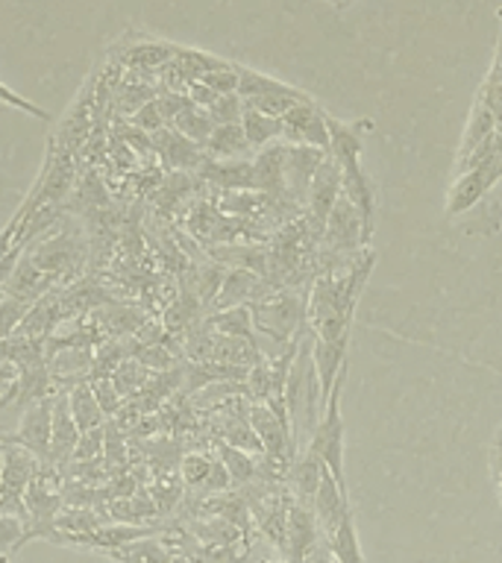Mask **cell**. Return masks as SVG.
Here are the masks:
<instances>
[{
  "instance_id": "cell-1",
  "label": "cell",
  "mask_w": 502,
  "mask_h": 563,
  "mask_svg": "<svg viewBox=\"0 0 502 563\" xmlns=\"http://www.w3.org/2000/svg\"><path fill=\"white\" fill-rule=\"evenodd\" d=\"M370 267H373V253H364V262L350 264L347 271H329L315 279V288L308 297V323L317 341L350 338L352 311H356Z\"/></svg>"
},
{
  "instance_id": "cell-2",
  "label": "cell",
  "mask_w": 502,
  "mask_h": 563,
  "mask_svg": "<svg viewBox=\"0 0 502 563\" xmlns=\"http://www.w3.org/2000/svg\"><path fill=\"white\" fill-rule=\"evenodd\" d=\"M343 382H347V367L338 373L332 385V394L326 399L324 411H320V420L312 429V443L308 449L315 452L320 461L326 464V470L338 478L343 490H347V475H343V420H341V394Z\"/></svg>"
},
{
  "instance_id": "cell-3",
  "label": "cell",
  "mask_w": 502,
  "mask_h": 563,
  "mask_svg": "<svg viewBox=\"0 0 502 563\" xmlns=\"http://www.w3.org/2000/svg\"><path fill=\"white\" fill-rule=\"evenodd\" d=\"M250 311H253L255 332L268 334L276 343H288L297 332V325L303 323V317H306V306L291 290H273L259 302H253Z\"/></svg>"
},
{
  "instance_id": "cell-4",
  "label": "cell",
  "mask_w": 502,
  "mask_h": 563,
  "mask_svg": "<svg viewBox=\"0 0 502 563\" xmlns=\"http://www.w3.org/2000/svg\"><path fill=\"white\" fill-rule=\"evenodd\" d=\"M502 179V141L500 147L493 150L491 156L484 158L482 165L470 167L465 174H458V179L452 183L447 194V214L449 218H458V214H465L476 206V202H482V197L491 191L493 185Z\"/></svg>"
},
{
  "instance_id": "cell-5",
  "label": "cell",
  "mask_w": 502,
  "mask_h": 563,
  "mask_svg": "<svg viewBox=\"0 0 502 563\" xmlns=\"http://www.w3.org/2000/svg\"><path fill=\"white\" fill-rule=\"evenodd\" d=\"M324 250L332 255H343V253H361L364 246H368V227H364V220H361L359 209L352 206L347 197H338V202L329 211V218H326L324 227Z\"/></svg>"
},
{
  "instance_id": "cell-6",
  "label": "cell",
  "mask_w": 502,
  "mask_h": 563,
  "mask_svg": "<svg viewBox=\"0 0 502 563\" xmlns=\"http://www.w3.org/2000/svg\"><path fill=\"white\" fill-rule=\"evenodd\" d=\"M247 420H250L255 438L262 443L264 457H268L271 464L282 466V470H291V464L297 461V455H294V434H291L288 422L282 420L280 413L271 411V408L262 402H253Z\"/></svg>"
},
{
  "instance_id": "cell-7",
  "label": "cell",
  "mask_w": 502,
  "mask_h": 563,
  "mask_svg": "<svg viewBox=\"0 0 502 563\" xmlns=\"http://www.w3.org/2000/svg\"><path fill=\"white\" fill-rule=\"evenodd\" d=\"M51 431H53V399L44 396V399H35L24 408L21 413V422H18L15 434H0V440H9V443H18L24 446L26 452H33L39 461H47L51 455Z\"/></svg>"
},
{
  "instance_id": "cell-8",
  "label": "cell",
  "mask_w": 502,
  "mask_h": 563,
  "mask_svg": "<svg viewBox=\"0 0 502 563\" xmlns=\"http://www.w3.org/2000/svg\"><path fill=\"white\" fill-rule=\"evenodd\" d=\"M329 150L320 147H303V144H285V156H282V179H285V194L294 206H303L308 200V188L315 179L317 167L324 165Z\"/></svg>"
},
{
  "instance_id": "cell-9",
  "label": "cell",
  "mask_w": 502,
  "mask_h": 563,
  "mask_svg": "<svg viewBox=\"0 0 502 563\" xmlns=\"http://www.w3.org/2000/svg\"><path fill=\"white\" fill-rule=\"evenodd\" d=\"M282 123V141L285 144H303V147L329 150V130H326V112L315 100L294 106Z\"/></svg>"
},
{
  "instance_id": "cell-10",
  "label": "cell",
  "mask_w": 502,
  "mask_h": 563,
  "mask_svg": "<svg viewBox=\"0 0 502 563\" xmlns=\"http://www.w3.org/2000/svg\"><path fill=\"white\" fill-rule=\"evenodd\" d=\"M341 197V165L332 156H326V162L317 167L312 188H308V223L315 229V235H324L326 218Z\"/></svg>"
},
{
  "instance_id": "cell-11",
  "label": "cell",
  "mask_w": 502,
  "mask_h": 563,
  "mask_svg": "<svg viewBox=\"0 0 502 563\" xmlns=\"http://www.w3.org/2000/svg\"><path fill=\"white\" fill-rule=\"evenodd\" d=\"M0 455H3V470H0V496H24L26 484L39 470V457L26 452L18 443L0 440Z\"/></svg>"
},
{
  "instance_id": "cell-12",
  "label": "cell",
  "mask_w": 502,
  "mask_h": 563,
  "mask_svg": "<svg viewBox=\"0 0 502 563\" xmlns=\"http://www.w3.org/2000/svg\"><path fill=\"white\" fill-rule=\"evenodd\" d=\"M79 429L74 422V413H70L68 394H56L53 396V431H51V455L44 464L59 466L65 464L68 457H74L79 443Z\"/></svg>"
},
{
  "instance_id": "cell-13",
  "label": "cell",
  "mask_w": 502,
  "mask_h": 563,
  "mask_svg": "<svg viewBox=\"0 0 502 563\" xmlns=\"http://www.w3.org/2000/svg\"><path fill=\"white\" fill-rule=\"evenodd\" d=\"M312 508H315V519L320 531L326 537L332 534L335 528L341 526V519L350 514V496L343 490L338 478H335L329 470H324V478H320V487L315 493V501H312Z\"/></svg>"
},
{
  "instance_id": "cell-14",
  "label": "cell",
  "mask_w": 502,
  "mask_h": 563,
  "mask_svg": "<svg viewBox=\"0 0 502 563\" xmlns=\"http://www.w3.org/2000/svg\"><path fill=\"white\" fill-rule=\"evenodd\" d=\"M271 288H268V282H262L255 276L253 271H247V267H236V271L227 273V279L220 285L218 299L211 302V306L218 308V311H227V308H238V306H253L262 297H268Z\"/></svg>"
},
{
  "instance_id": "cell-15",
  "label": "cell",
  "mask_w": 502,
  "mask_h": 563,
  "mask_svg": "<svg viewBox=\"0 0 502 563\" xmlns=\"http://www.w3.org/2000/svg\"><path fill=\"white\" fill-rule=\"evenodd\" d=\"M347 343L350 338H341V341H317L312 343V364H315L317 385H320V402L326 405L329 394H332V385L338 373H341L347 364H343V355H347Z\"/></svg>"
},
{
  "instance_id": "cell-16",
  "label": "cell",
  "mask_w": 502,
  "mask_h": 563,
  "mask_svg": "<svg viewBox=\"0 0 502 563\" xmlns=\"http://www.w3.org/2000/svg\"><path fill=\"white\" fill-rule=\"evenodd\" d=\"M156 144L153 147L159 150V156L165 158V165L171 167H197L206 162V153H203L200 144H194L185 135L174 130V126H165V130L153 132Z\"/></svg>"
},
{
  "instance_id": "cell-17",
  "label": "cell",
  "mask_w": 502,
  "mask_h": 563,
  "mask_svg": "<svg viewBox=\"0 0 502 563\" xmlns=\"http://www.w3.org/2000/svg\"><path fill=\"white\" fill-rule=\"evenodd\" d=\"M329 130V156L338 165H356L361 158V123H341L332 114H326Z\"/></svg>"
},
{
  "instance_id": "cell-18",
  "label": "cell",
  "mask_w": 502,
  "mask_h": 563,
  "mask_svg": "<svg viewBox=\"0 0 502 563\" xmlns=\"http://www.w3.org/2000/svg\"><path fill=\"white\" fill-rule=\"evenodd\" d=\"M247 150H250V141H247L241 123L215 126L209 141L203 144V153H206V158H211V162H232V158L247 156Z\"/></svg>"
},
{
  "instance_id": "cell-19",
  "label": "cell",
  "mask_w": 502,
  "mask_h": 563,
  "mask_svg": "<svg viewBox=\"0 0 502 563\" xmlns=\"http://www.w3.org/2000/svg\"><path fill=\"white\" fill-rule=\"evenodd\" d=\"M324 470L326 464L312 452V449H306V452L291 464V484H294V493H297L299 505L312 508L317 487H320V478H324Z\"/></svg>"
},
{
  "instance_id": "cell-20",
  "label": "cell",
  "mask_w": 502,
  "mask_h": 563,
  "mask_svg": "<svg viewBox=\"0 0 502 563\" xmlns=\"http://www.w3.org/2000/svg\"><path fill=\"white\" fill-rule=\"evenodd\" d=\"M203 165H206L203 176L220 185V188H227V191H253V162H241V158L211 162V158H206Z\"/></svg>"
},
{
  "instance_id": "cell-21",
  "label": "cell",
  "mask_w": 502,
  "mask_h": 563,
  "mask_svg": "<svg viewBox=\"0 0 502 563\" xmlns=\"http://www.w3.org/2000/svg\"><path fill=\"white\" fill-rule=\"evenodd\" d=\"M68 405H70V413H74V422H77L79 434L103 429L106 411L100 408V402H97L95 387L86 385V382L74 385V390L68 394Z\"/></svg>"
},
{
  "instance_id": "cell-22",
  "label": "cell",
  "mask_w": 502,
  "mask_h": 563,
  "mask_svg": "<svg viewBox=\"0 0 502 563\" xmlns=\"http://www.w3.org/2000/svg\"><path fill=\"white\" fill-rule=\"evenodd\" d=\"M306 100H312V97L303 95L299 88L280 82V86L273 88V91H268V95H262V97H255V100H250V103H244V106H250V109H255V112H262V114H268V118H276V121H280V118H285V114H288L294 106L306 103Z\"/></svg>"
},
{
  "instance_id": "cell-23",
  "label": "cell",
  "mask_w": 502,
  "mask_h": 563,
  "mask_svg": "<svg viewBox=\"0 0 502 563\" xmlns=\"http://www.w3.org/2000/svg\"><path fill=\"white\" fill-rule=\"evenodd\" d=\"M206 329H209V332H215V334L244 338V341L255 343L253 311H250V306H238V308H227V311H218V314L206 320Z\"/></svg>"
},
{
  "instance_id": "cell-24",
  "label": "cell",
  "mask_w": 502,
  "mask_h": 563,
  "mask_svg": "<svg viewBox=\"0 0 502 563\" xmlns=\"http://www.w3.org/2000/svg\"><path fill=\"white\" fill-rule=\"evenodd\" d=\"M241 130H244L250 147L264 150L276 144V141H282V123L276 118L255 112L250 106H244V114H241Z\"/></svg>"
},
{
  "instance_id": "cell-25",
  "label": "cell",
  "mask_w": 502,
  "mask_h": 563,
  "mask_svg": "<svg viewBox=\"0 0 502 563\" xmlns=\"http://www.w3.org/2000/svg\"><path fill=\"white\" fill-rule=\"evenodd\" d=\"M171 126L188 141H194V144H200V147L209 141L211 132H215V121L209 118V109H203V106L194 103L185 106L183 112L171 121Z\"/></svg>"
},
{
  "instance_id": "cell-26",
  "label": "cell",
  "mask_w": 502,
  "mask_h": 563,
  "mask_svg": "<svg viewBox=\"0 0 502 563\" xmlns=\"http://www.w3.org/2000/svg\"><path fill=\"white\" fill-rule=\"evenodd\" d=\"M176 44L167 42H153V44H135L127 53V65L139 70H153V68H165L167 62L176 56Z\"/></svg>"
},
{
  "instance_id": "cell-27",
  "label": "cell",
  "mask_w": 502,
  "mask_h": 563,
  "mask_svg": "<svg viewBox=\"0 0 502 563\" xmlns=\"http://www.w3.org/2000/svg\"><path fill=\"white\" fill-rule=\"evenodd\" d=\"M33 534V526L21 517H7L0 514V561H9V554L21 549V545L30 540Z\"/></svg>"
},
{
  "instance_id": "cell-28",
  "label": "cell",
  "mask_w": 502,
  "mask_h": 563,
  "mask_svg": "<svg viewBox=\"0 0 502 563\" xmlns=\"http://www.w3.org/2000/svg\"><path fill=\"white\" fill-rule=\"evenodd\" d=\"M220 464L227 466V473L229 478L236 484H244L250 482L255 475V464H253V457L247 455V452H241V449L236 446H220Z\"/></svg>"
},
{
  "instance_id": "cell-29",
  "label": "cell",
  "mask_w": 502,
  "mask_h": 563,
  "mask_svg": "<svg viewBox=\"0 0 502 563\" xmlns=\"http://www.w3.org/2000/svg\"><path fill=\"white\" fill-rule=\"evenodd\" d=\"M238 68L241 65H232V62H220L218 68H211L200 82L215 91V95H238Z\"/></svg>"
},
{
  "instance_id": "cell-30",
  "label": "cell",
  "mask_w": 502,
  "mask_h": 563,
  "mask_svg": "<svg viewBox=\"0 0 502 563\" xmlns=\"http://www.w3.org/2000/svg\"><path fill=\"white\" fill-rule=\"evenodd\" d=\"M241 114H244V100L238 95H220L218 100L209 106V118L215 121V126L241 123Z\"/></svg>"
},
{
  "instance_id": "cell-31",
  "label": "cell",
  "mask_w": 502,
  "mask_h": 563,
  "mask_svg": "<svg viewBox=\"0 0 502 563\" xmlns=\"http://www.w3.org/2000/svg\"><path fill=\"white\" fill-rule=\"evenodd\" d=\"M215 470V461H209L206 455H185L183 461V478L188 487H203L206 490V484H209V475Z\"/></svg>"
},
{
  "instance_id": "cell-32",
  "label": "cell",
  "mask_w": 502,
  "mask_h": 563,
  "mask_svg": "<svg viewBox=\"0 0 502 563\" xmlns=\"http://www.w3.org/2000/svg\"><path fill=\"white\" fill-rule=\"evenodd\" d=\"M132 123H135V126H139V130H144V132L165 130L167 121H165V114H162V109H159L156 97H153L150 103L141 106L139 112L132 114Z\"/></svg>"
},
{
  "instance_id": "cell-33",
  "label": "cell",
  "mask_w": 502,
  "mask_h": 563,
  "mask_svg": "<svg viewBox=\"0 0 502 563\" xmlns=\"http://www.w3.org/2000/svg\"><path fill=\"white\" fill-rule=\"evenodd\" d=\"M0 103H7V106H12V109H21V112L33 114V118H39V121H47V118H51V112H47V109L30 103L26 97H21L18 91H12L9 86H3V82H0Z\"/></svg>"
},
{
  "instance_id": "cell-34",
  "label": "cell",
  "mask_w": 502,
  "mask_h": 563,
  "mask_svg": "<svg viewBox=\"0 0 502 563\" xmlns=\"http://www.w3.org/2000/svg\"><path fill=\"white\" fill-rule=\"evenodd\" d=\"M329 3H335V7H343V3H352V0H329Z\"/></svg>"
},
{
  "instance_id": "cell-35",
  "label": "cell",
  "mask_w": 502,
  "mask_h": 563,
  "mask_svg": "<svg viewBox=\"0 0 502 563\" xmlns=\"http://www.w3.org/2000/svg\"><path fill=\"white\" fill-rule=\"evenodd\" d=\"M493 452H500V455H502V434H500V440H496V446H493Z\"/></svg>"
},
{
  "instance_id": "cell-36",
  "label": "cell",
  "mask_w": 502,
  "mask_h": 563,
  "mask_svg": "<svg viewBox=\"0 0 502 563\" xmlns=\"http://www.w3.org/2000/svg\"><path fill=\"white\" fill-rule=\"evenodd\" d=\"M271 563H282V561H271Z\"/></svg>"
},
{
  "instance_id": "cell-37",
  "label": "cell",
  "mask_w": 502,
  "mask_h": 563,
  "mask_svg": "<svg viewBox=\"0 0 502 563\" xmlns=\"http://www.w3.org/2000/svg\"><path fill=\"white\" fill-rule=\"evenodd\" d=\"M0 563H9V561H0Z\"/></svg>"
}]
</instances>
